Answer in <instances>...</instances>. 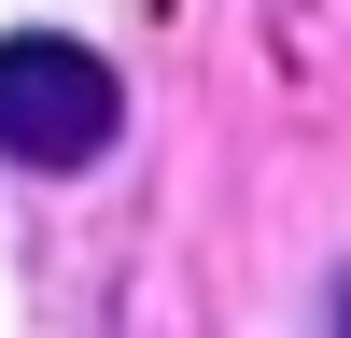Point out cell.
I'll return each instance as SVG.
<instances>
[{"label": "cell", "instance_id": "6da1fadb", "mask_svg": "<svg viewBox=\"0 0 351 338\" xmlns=\"http://www.w3.org/2000/svg\"><path fill=\"white\" fill-rule=\"evenodd\" d=\"M112 127H127V84L84 43H56V28H14L0 43V155L14 169H99Z\"/></svg>", "mask_w": 351, "mask_h": 338}, {"label": "cell", "instance_id": "7a4b0ae2", "mask_svg": "<svg viewBox=\"0 0 351 338\" xmlns=\"http://www.w3.org/2000/svg\"><path fill=\"white\" fill-rule=\"evenodd\" d=\"M337 338H351V282H337Z\"/></svg>", "mask_w": 351, "mask_h": 338}]
</instances>
